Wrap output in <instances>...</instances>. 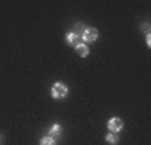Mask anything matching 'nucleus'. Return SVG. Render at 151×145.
Masks as SVG:
<instances>
[{
	"label": "nucleus",
	"mask_w": 151,
	"mask_h": 145,
	"mask_svg": "<svg viewBox=\"0 0 151 145\" xmlns=\"http://www.w3.org/2000/svg\"><path fill=\"white\" fill-rule=\"evenodd\" d=\"M67 93H69V90H67V86L62 85V83H55V85L52 86V90H50L52 98H65Z\"/></svg>",
	"instance_id": "nucleus-1"
},
{
	"label": "nucleus",
	"mask_w": 151,
	"mask_h": 145,
	"mask_svg": "<svg viewBox=\"0 0 151 145\" xmlns=\"http://www.w3.org/2000/svg\"><path fill=\"white\" fill-rule=\"evenodd\" d=\"M97 36H99L97 29H94V27H86L84 32L81 34V39L84 41V42H94V41L97 39Z\"/></svg>",
	"instance_id": "nucleus-2"
},
{
	"label": "nucleus",
	"mask_w": 151,
	"mask_h": 145,
	"mask_svg": "<svg viewBox=\"0 0 151 145\" xmlns=\"http://www.w3.org/2000/svg\"><path fill=\"white\" fill-rule=\"evenodd\" d=\"M123 127H124L123 120L118 118V117H113V118L108 122V128H109V132H113V133H118V132H121V130H123Z\"/></svg>",
	"instance_id": "nucleus-3"
},
{
	"label": "nucleus",
	"mask_w": 151,
	"mask_h": 145,
	"mask_svg": "<svg viewBox=\"0 0 151 145\" xmlns=\"http://www.w3.org/2000/svg\"><path fill=\"white\" fill-rule=\"evenodd\" d=\"M65 41H67L69 44H72V46L76 47L77 44L81 42V36H77L76 32H70V34H67V37H65Z\"/></svg>",
	"instance_id": "nucleus-4"
},
{
	"label": "nucleus",
	"mask_w": 151,
	"mask_h": 145,
	"mask_svg": "<svg viewBox=\"0 0 151 145\" xmlns=\"http://www.w3.org/2000/svg\"><path fill=\"white\" fill-rule=\"evenodd\" d=\"M76 52L79 54L81 58H86L87 54H89V49H87V46H86V44L79 42V44H77V46H76Z\"/></svg>",
	"instance_id": "nucleus-5"
},
{
	"label": "nucleus",
	"mask_w": 151,
	"mask_h": 145,
	"mask_svg": "<svg viewBox=\"0 0 151 145\" xmlns=\"http://www.w3.org/2000/svg\"><path fill=\"white\" fill-rule=\"evenodd\" d=\"M60 125H52V127H50V128H49V135H50V137H59L60 135Z\"/></svg>",
	"instance_id": "nucleus-6"
},
{
	"label": "nucleus",
	"mask_w": 151,
	"mask_h": 145,
	"mask_svg": "<svg viewBox=\"0 0 151 145\" xmlns=\"http://www.w3.org/2000/svg\"><path fill=\"white\" fill-rule=\"evenodd\" d=\"M118 133H113V132H111V133H108L106 135V142H108V144H111V145H116L118 144Z\"/></svg>",
	"instance_id": "nucleus-7"
},
{
	"label": "nucleus",
	"mask_w": 151,
	"mask_h": 145,
	"mask_svg": "<svg viewBox=\"0 0 151 145\" xmlns=\"http://www.w3.org/2000/svg\"><path fill=\"white\" fill-rule=\"evenodd\" d=\"M40 145H55V140H54V137H44L42 140H40Z\"/></svg>",
	"instance_id": "nucleus-8"
},
{
	"label": "nucleus",
	"mask_w": 151,
	"mask_h": 145,
	"mask_svg": "<svg viewBox=\"0 0 151 145\" xmlns=\"http://www.w3.org/2000/svg\"><path fill=\"white\" fill-rule=\"evenodd\" d=\"M84 29H86V27L82 26V24H77V26H76V29H74V31H72V32H76V34H77V36H81V34L84 32Z\"/></svg>",
	"instance_id": "nucleus-9"
},
{
	"label": "nucleus",
	"mask_w": 151,
	"mask_h": 145,
	"mask_svg": "<svg viewBox=\"0 0 151 145\" xmlns=\"http://www.w3.org/2000/svg\"><path fill=\"white\" fill-rule=\"evenodd\" d=\"M143 31H145V32H148V34H150V24H148V26H146V24H145V26H143Z\"/></svg>",
	"instance_id": "nucleus-10"
},
{
	"label": "nucleus",
	"mask_w": 151,
	"mask_h": 145,
	"mask_svg": "<svg viewBox=\"0 0 151 145\" xmlns=\"http://www.w3.org/2000/svg\"><path fill=\"white\" fill-rule=\"evenodd\" d=\"M146 44H148V47H150V46H151V37H150V34L146 36Z\"/></svg>",
	"instance_id": "nucleus-11"
},
{
	"label": "nucleus",
	"mask_w": 151,
	"mask_h": 145,
	"mask_svg": "<svg viewBox=\"0 0 151 145\" xmlns=\"http://www.w3.org/2000/svg\"><path fill=\"white\" fill-rule=\"evenodd\" d=\"M0 144H2V137H0Z\"/></svg>",
	"instance_id": "nucleus-12"
}]
</instances>
